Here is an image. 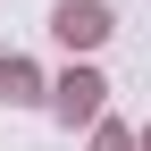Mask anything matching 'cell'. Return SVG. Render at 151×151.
<instances>
[{
    "label": "cell",
    "mask_w": 151,
    "mask_h": 151,
    "mask_svg": "<svg viewBox=\"0 0 151 151\" xmlns=\"http://www.w3.org/2000/svg\"><path fill=\"white\" fill-rule=\"evenodd\" d=\"M59 34L67 42H92V34H101V9H59Z\"/></svg>",
    "instance_id": "obj_1"
}]
</instances>
